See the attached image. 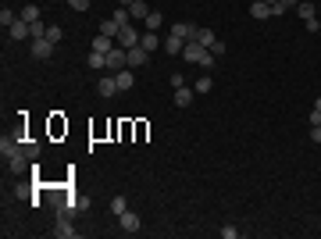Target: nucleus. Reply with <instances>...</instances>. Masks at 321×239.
I'll return each instance as SVG.
<instances>
[{
  "mask_svg": "<svg viewBox=\"0 0 321 239\" xmlns=\"http://www.w3.org/2000/svg\"><path fill=\"white\" fill-rule=\"evenodd\" d=\"M8 32H11V39H32V25L25 18H18L15 25H8Z\"/></svg>",
  "mask_w": 321,
  "mask_h": 239,
  "instance_id": "nucleus-8",
  "label": "nucleus"
},
{
  "mask_svg": "<svg viewBox=\"0 0 321 239\" xmlns=\"http://www.w3.org/2000/svg\"><path fill=\"white\" fill-rule=\"evenodd\" d=\"M61 25H47V39H50V43H61Z\"/></svg>",
  "mask_w": 321,
  "mask_h": 239,
  "instance_id": "nucleus-27",
  "label": "nucleus"
},
{
  "mask_svg": "<svg viewBox=\"0 0 321 239\" xmlns=\"http://www.w3.org/2000/svg\"><path fill=\"white\" fill-rule=\"evenodd\" d=\"M122 232H139V214L125 211V214H122Z\"/></svg>",
  "mask_w": 321,
  "mask_h": 239,
  "instance_id": "nucleus-16",
  "label": "nucleus"
},
{
  "mask_svg": "<svg viewBox=\"0 0 321 239\" xmlns=\"http://www.w3.org/2000/svg\"><path fill=\"white\" fill-rule=\"evenodd\" d=\"M129 15H132V18H139V22H146V15H150V11H146V4H143V0H136V4L129 8Z\"/></svg>",
  "mask_w": 321,
  "mask_h": 239,
  "instance_id": "nucleus-25",
  "label": "nucleus"
},
{
  "mask_svg": "<svg viewBox=\"0 0 321 239\" xmlns=\"http://www.w3.org/2000/svg\"><path fill=\"white\" fill-rule=\"evenodd\" d=\"M150 61V50H143V47H132L129 50V68H143Z\"/></svg>",
  "mask_w": 321,
  "mask_h": 239,
  "instance_id": "nucleus-9",
  "label": "nucleus"
},
{
  "mask_svg": "<svg viewBox=\"0 0 321 239\" xmlns=\"http://www.w3.org/2000/svg\"><path fill=\"white\" fill-rule=\"evenodd\" d=\"M303 25H307V32H321V22H317V18H307Z\"/></svg>",
  "mask_w": 321,
  "mask_h": 239,
  "instance_id": "nucleus-30",
  "label": "nucleus"
},
{
  "mask_svg": "<svg viewBox=\"0 0 321 239\" xmlns=\"http://www.w3.org/2000/svg\"><path fill=\"white\" fill-rule=\"evenodd\" d=\"M160 47H165L168 54H182V47H186V39H179V36L172 32V36H168V39H165V43H160Z\"/></svg>",
  "mask_w": 321,
  "mask_h": 239,
  "instance_id": "nucleus-15",
  "label": "nucleus"
},
{
  "mask_svg": "<svg viewBox=\"0 0 321 239\" xmlns=\"http://www.w3.org/2000/svg\"><path fill=\"white\" fill-rule=\"evenodd\" d=\"M282 4H286V8H296V4H300V0H282Z\"/></svg>",
  "mask_w": 321,
  "mask_h": 239,
  "instance_id": "nucleus-36",
  "label": "nucleus"
},
{
  "mask_svg": "<svg viewBox=\"0 0 321 239\" xmlns=\"http://www.w3.org/2000/svg\"><path fill=\"white\" fill-rule=\"evenodd\" d=\"M136 4V0H118V8H132Z\"/></svg>",
  "mask_w": 321,
  "mask_h": 239,
  "instance_id": "nucleus-35",
  "label": "nucleus"
},
{
  "mask_svg": "<svg viewBox=\"0 0 321 239\" xmlns=\"http://www.w3.org/2000/svg\"><path fill=\"white\" fill-rule=\"evenodd\" d=\"M193 93L196 90H189V86H175V107H189L193 104Z\"/></svg>",
  "mask_w": 321,
  "mask_h": 239,
  "instance_id": "nucleus-11",
  "label": "nucleus"
},
{
  "mask_svg": "<svg viewBox=\"0 0 321 239\" xmlns=\"http://www.w3.org/2000/svg\"><path fill=\"white\" fill-rule=\"evenodd\" d=\"M250 18H271V4H264V0H254V4H250Z\"/></svg>",
  "mask_w": 321,
  "mask_h": 239,
  "instance_id": "nucleus-14",
  "label": "nucleus"
},
{
  "mask_svg": "<svg viewBox=\"0 0 321 239\" xmlns=\"http://www.w3.org/2000/svg\"><path fill=\"white\" fill-rule=\"evenodd\" d=\"M0 22H4V29H8V25H15V22H18V15L4 8V11H0Z\"/></svg>",
  "mask_w": 321,
  "mask_h": 239,
  "instance_id": "nucleus-28",
  "label": "nucleus"
},
{
  "mask_svg": "<svg viewBox=\"0 0 321 239\" xmlns=\"http://www.w3.org/2000/svg\"><path fill=\"white\" fill-rule=\"evenodd\" d=\"M25 157H29V161H36V157H39V143H25Z\"/></svg>",
  "mask_w": 321,
  "mask_h": 239,
  "instance_id": "nucleus-29",
  "label": "nucleus"
},
{
  "mask_svg": "<svg viewBox=\"0 0 321 239\" xmlns=\"http://www.w3.org/2000/svg\"><path fill=\"white\" fill-rule=\"evenodd\" d=\"M125 64H129V50H125V47L107 50V64H104V71H111V75H114V71H122Z\"/></svg>",
  "mask_w": 321,
  "mask_h": 239,
  "instance_id": "nucleus-2",
  "label": "nucleus"
},
{
  "mask_svg": "<svg viewBox=\"0 0 321 239\" xmlns=\"http://www.w3.org/2000/svg\"><path fill=\"white\" fill-rule=\"evenodd\" d=\"M54 47H57V43H50L47 36H43V39H32V57H39V61H47V57L54 54Z\"/></svg>",
  "mask_w": 321,
  "mask_h": 239,
  "instance_id": "nucleus-6",
  "label": "nucleus"
},
{
  "mask_svg": "<svg viewBox=\"0 0 321 239\" xmlns=\"http://www.w3.org/2000/svg\"><path fill=\"white\" fill-rule=\"evenodd\" d=\"M118 43H114V39L111 36H104V32H97L93 36V50H100V54H107V50H114Z\"/></svg>",
  "mask_w": 321,
  "mask_h": 239,
  "instance_id": "nucleus-13",
  "label": "nucleus"
},
{
  "mask_svg": "<svg viewBox=\"0 0 321 239\" xmlns=\"http://www.w3.org/2000/svg\"><path fill=\"white\" fill-rule=\"evenodd\" d=\"M139 39H143V36H139V32H136L132 25H125L122 32H118V47H125V50H132V47H139Z\"/></svg>",
  "mask_w": 321,
  "mask_h": 239,
  "instance_id": "nucleus-5",
  "label": "nucleus"
},
{
  "mask_svg": "<svg viewBox=\"0 0 321 239\" xmlns=\"http://www.w3.org/2000/svg\"><path fill=\"white\" fill-rule=\"evenodd\" d=\"M111 18H114V22H118V25H122V29H125V25H129V22H132V15H129V8H118V11H114V15H111Z\"/></svg>",
  "mask_w": 321,
  "mask_h": 239,
  "instance_id": "nucleus-26",
  "label": "nucleus"
},
{
  "mask_svg": "<svg viewBox=\"0 0 321 239\" xmlns=\"http://www.w3.org/2000/svg\"><path fill=\"white\" fill-rule=\"evenodd\" d=\"M68 4H71L75 11H86V8H90V0H68Z\"/></svg>",
  "mask_w": 321,
  "mask_h": 239,
  "instance_id": "nucleus-32",
  "label": "nucleus"
},
{
  "mask_svg": "<svg viewBox=\"0 0 321 239\" xmlns=\"http://www.w3.org/2000/svg\"><path fill=\"white\" fill-rule=\"evenodd\" d=\"M310 143H321V125H314V129H310Z\"/></svg>",
  "mask_w": 321,
  "mask_h": 239,
  "instance_id": "nucleus-33",
  "label": "nucleus"
},
{
  "mask_svg": "<svg viewBox=\"0 0 321 239\" xmlns=\"http://www.w3.org/2000/svg\"><path fill=\"white\" fill-rule=\"evenodd\" d=\"M193 90H196V93H211V90H214V83H211V75H200Z\"/></svg>",
  "mask_w": 321,
  "mask_h": 239,
  "instance_id": "nucleus-24",
  "label": "nucleus"
},
{
  "mask_svg": "<svg viewBox=\"0 0 321 239\" xmlns=\"http://www.w3.org/2000/svg\"><path fill=\"white\" fill-rule=\"evenodd\" d=\"M182 57H186V61H193V64H200L204 71H211V64H214L211 50H207L204 43H196V39H189V43L182 47Z\"/></svg>",
  "mask_w": 321,
  "mask_h": 239,
  "instance_id": "nucleus-1",
  "label": "nucleus"
},
{
  "mask_svg": "<svg viewBox=\"0 0 321 239\" xmlns=\"http://www.w3.org/2000/svg\"><path fill=\"white\" fill-rule=\"evenodd\" d=\"M139 47H143V50H150V54H153V50H157V47H160V39H157V32H143V39H139Z\"/></svg>",
  "mask_w": 321,
  "mask_h": 239,
  "instance_id": "nucleus-17",
  "label": "nucleus"
},
{
  "mask_svg": "<svg viewBox=\"0 0 321 239\" xmlns=\"http://www.w3.org/2000/svg\"><path fill=\"white\" fill-rule=\"evenodd\" d=\"M54 235H57V239H71V235H75V228H71V221H68L64 214L57 218V225H54Z\"/></svg>",
  "mask_w": 321,
  "mask_h": 239,
  "instance_id": "nucleus-12",
  "label": "nucleus"
},
{
  "mask_svg": "<svg viewBox=\"0 0 321 239\" xmlns=\"http://www.w3.org/2000/svg\"><path fill=\"white\" fill-rule=\"evenodd\" d=\"M214 39H218V36H214V32H211V29H200V32H196V43H204V47H207V50H211V47H214Z\"/></svg>",
  "mask_w": 321,
  "mask_h": 239,
  "instance_id": "nucleus-22",
  "label": "nucleus"
},
{
  "mask_svg": "<svg viewBox=\"0 0 321 239\" xmlns=\"http://www.w3.org/2000/svg\"><path fill=\"white\" fill-rule=\"evenodd\" d=\"M0 153L8 157V161H18V157H25V143H18V139H0Z\"/></svg>",
  "mask_w": 321,
  "mask_h": 239,
  "instance_id": "nucleus-3",
  "label": "nucleus"
},
{
  "mask_svg": "<svg viewBox=\"0 0 321 239\" xmlns=\"http://www.w3.org/2000/svg\"><path fill=\"white\" fill-rule=\"evenodd\" d=\"M172 32H175L179 39H186V43H189V39H196V32H200V29H196L193 22H182V25H175Z\"/></svg>",
  "mask_w": 321,
  "mask_h": 239,
  "instance_id": "nucleus-10",
  "label": "nucleus"
},
{
  "mask_svg": "<svg viewBox=\"0 0 321 239\" xmlns=\"http://www.w3.org/2000/svg\"><path fill=\"white\" fill-rule=\"evenodd\" d=\"M114 78H118V90L125 93V90H132V86H136V68H129V64H125L122 71H114Z\"/></svg>",
  "mask_w": 321,
  "mask_h": 239,
  "instance_id": "nucleus-7",
  "label": "nucleus"
},
{
  "mask_svg": "<svg viewBox=\"0 0 321 239\" xmlns=\"http://www.w3.org/2000/svg\"><path fill=\"white\" fill-rule=\"evenodd\" d=\"M100 32H104V36H111V39H118V32H122V25H118L114 18H107V22H100Z\"/></svg>",
  "mask_w": 321,
  "mask_h": 239,
  "instance_id": "nucleus-20",
  "label": "nucleus"
},
{
  "mask_svg": "<svg viewBox=\"0 0 321 239\" xmlns=\"http://www.w3.org/2000/svg\"><path fill=\"white\" fill-rule=\"evenodd\" d=\"M97 93H100V97H104V100H111V97H114V93H122V90H118V78H114V75H111V71H107V75H104V78H100V83H97Z\"/></svg>",
  "mask_w": 321,
  "mask_h": 239,
  "instance_id": "nucleus-4",
  "label": "nucleus"
},
{
  "mask_svg": "<svg viewBox=\"0 0 321 239\" xmlns=\"http://www.w3.org/2000/svg\"><path fill=\"white\" fill-rule=\"evenodd\" d=\"M221 235H225V239H235V235H239V228H235V225H225V228H221Z\"/></svg>",
  "mask_w": 321,
  "mask_h": 239,
  "instance_id": "nucleus-31",
  "label": "nucleus"
},
{
  "mask_svg": "<svg viewBox=\"0 0 321 239\" xmlns=\"http://www.w3.org/2000/svg\"><path fill=\"white\" fill-rule=\"evenodd\" d=\"M160 25H165V15H160V11H150V15H146V32H157Z\"/></svg>",
  "mask_w": 321,
  "mask_h": 239,
  "instance_id": "nucleus-19",
  "label": "nucleus"
},
{
  "mask_svg": "<svg viewBox=\"0 0 321 239\" xmlns=\"http://www.w3.org/2000/svg\"><path fill=\"white\" fill-rule=\"evenodd\" d=\"M296 11H300V18H303V22H307V18H317V8L310 4V0H300Z\"/></svg>",
  "mask_w": 321,
  "mask_h": 239,
  "instance_id": "nucleus-18",
  "label": "nucleus"
},
{
  "mask_svg": "<svg viewBox=\"0 0 321 239\" xmlns=\"http://www.w3.org/2000/svg\"><path fill=\"white\" fill-rule=\"evenodd\" d=\"M310 125H321V111H317V107L310 111Z\"/></svg>",
  "mask_w": 321,
  "mask_h": 239,
  "instance_id": "nucleus-34",
  "label": "nucleus"
},
{
  "mask_svg": "<svg viewBox=\"0 0 321 239\" xmlns=\"http://www.w3.org/2000/svg\"><path fill=\"white\" fill-rule=\"evenodd\" d=\"M314 107H317V111H321V97H317V100H314Z\"/></svg>",
  "mask_w": 321,
  "mask_h": 239,
  "instance_id": "nucleus-37",
  "label": "nucleus"
},
{
  "mask_svg": "<svg viewBox=\"0 0 321 239\" xmlns=\"http://www.w3.org/2000/svg\"><path fill=\"white\" fill-rule=\"evenodd\" d=\"M129 211V200H125V196H114V200H111V214H118V218H122Z\"/></svg>",
  "mask_w": 321,
  "mask_h": 239,
  "instance_id": "nucleus-23",
  "label": "nucleus"
},
{
  "mask_svg": "<svg viewBox=\"0 0 321 239\" xmlns=\"http://www.w3.org/2000/svg\"><path fill=\"white\" fill-rule=\"evenodd\" d=\"M264 4H278V0H264Z\"/></svg>",
  "mask_w": 321,
  "mask_h": 239,
  "instance_id": "nucleus-38",
  "label": "nucleus"
},
{
  "mask_svg": "<svg viewBox=\"0 0 321 239\" xmlns=\"http://www.w3.org/2000/svg\"><path fill=\"white\" fill-rule=\"evenodd\" d=\"M18 18H25V22H29V25H36V22H39V8H36V4H25V8H22V15H18Z\"/></svg>",
  "mask_w": 321,
  "mask_h": 239,
  "instance_id": "nucleus-21",
  "label": "nucleus"
}]
</instances>
